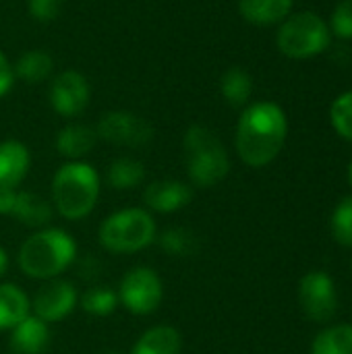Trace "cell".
I'll use <instances>...</instances> for the list:
<instances>
[{"label":"cell","instance_id":"cell-18","mask_svg":"<svg viewBox=\"0 0 352 354\" xmlns=\"http://www.w3.org/2000/svg\"><path fill=\"white\" fill-rule=\"evenodd\" d=\"M15 79H21L27 85L44 83L52 77L54 58L44 50H27L12 62Z\"/></svg>","mask_w":352,"mask_h":354},{"label":"cell","instance_id":"cell-4","mask_svg":"<svg viewBox=\"0 0 352 354\" xmlns=\"http://www.w3.org/2000/svg\"><path fill=\"white\" fill-rule=\"evenodd\" d=\"M100 197V176L91 164L66 162L52 178V201L66 220L89 216Z\"/></svg>","mask_w":352,"mask_h":354},{"label":"cell","instance_id":"cell-25","mask_svg":"<svg viewBox=\"0 0 352 354\" xmlns=\"http://www.w3.org/2000/svg\"><path fill=\"white\" fill-rule=\"evenodd\" d=\"M118 305V292L108 288V286H95L89 288L83 297H81V307L83 311H87L89 315L95 317H104L110 315Z\"/></svg>","mask_w":352,"mask_h":354},{"label":"cell","instance_id":"cell-24","mask_svg":"<svg viewBox=\"0 0 352 354\" xmlns=\"http://www.w3.org/2000/svg\"><path fill=\"white\" fill-rule=\"evenodd\" d=\"M158 243L168 255L174 257H191L199 249L197 236L187 228H168L160 234Z\"/></svg>","mask_w":352,"mask_h":354},{"label":"cell","instance_id":"cell-14","mask_svg":"<svg viewBox=\"0 0 352 354\" xmlns=\"http://www.w3.org/2000/svg\"><path fill=\"white\" fill-rule=\"evenodd\" d=\"M31 166L29 149L15 139L0 141V189H19Z\"/></svg>","mask_w":352,"mask_h":354},{"label":"cell","instance_id":"cell-31","mask_svg":"<svg viewBox=\"0 0 352 354\" xmlns=\"http://www.w3.org/2000/svg\"><path fill=\"white\" fill-rule=\"evenodd\" d=\"M6 270H8V255H6V251L0 247V278L6 274Z\"/></svg>","mask_w":352,"mask_h":354},{"label":"cell","instance_id":"cell-26","mask_svg":"<svg viewBox=\"0 0 352 354\" xmlns=\"http://www.w3.org/2000/svg\"><path fill=\"white\" fill-rule=\"evenodd\" d=\"M332 236L338 245L352 247V195L338 201L330 220Z\"/></svg>","mask_w":352,"mask_h":354},{"label":"cell","instance_id":"cell-7","mask_svg":"<svg viewBox=\"0 0 352 354\" xmlns=\"http://www.w3.org/2000/svg\"><path fill=\"white\" fill-rule=\"evenodd\" d=\"M164 299V286L160 276L149 268H135L124 274L118 301L124 305L127 311L135 315H149L154 313Z\"/></svg>","mask_w":352,"mask_h":354},{"label":"cell","instance_id":"cell-15","mask_svg":"<svg viewBox=\"0 0 352 354\" xmlns=\"http://www.w3.org/2000/svg\"><path fill=\"white\" fill-rule=\"evenodd\" d=\"M50 346L48 324L35 315L25 317L10 334V351L15 354H46Z\"/></svg>","mask_w":352,"mask_h":354},{"label":"cell","instance_id":"cell-6","mask_svg":"<svg viewBox=\"0 0 352 354\" xmlns=\"http://www.w3.org/2000/svg\"><path fill=\"white\" fill-rule=\"evenodd\" d=\"M156 241V222L141 207L120 209L108 216L100 228V243L110 253H135Z\"/></svg>","mask_w":352,"mask_h":354},{"label":"cell","instance_id":"cell-28","mask_svg":"<svg viewBox=\"0 0 352 354\" xmlns=\"http://www.w3.org/2000/svg\"><path fill=\"white\" fill-rule=\"evenodd\" d=\"M328 27L338 39H352V0H340L336 4Z\"/></svg>","mask_w":352,"mask_h":354},{"label":"cell","instance_id":"cell-8","mask_svg":"<svg viewBox=\"0 0 352 354\" xmlns=\"http://www.w3.org/2000/svg\"><path fill=\"white\" fill-rule=\"evenodd\" d=\"M299 303L303 313L315 324H328L338 311V292L330 274L315 270L301 278Z\"/></svg>","mask_w":352,"mask_h":354},{"label":"cell","instance_id":"cell-17","mask_svg":"<svg viewBox=\"0 0 352 354\" xmlns=\"http://www.w3.org/2000/svg\"><path fill=\"white\" fill-rule=\"evenodd\" d=\"M295 0H239L241 17L259 27L280 25L293 12Z\"/></svg>","mask_w":352,"mask_h":354},{"label":"cell","instance_id":"cell-22","mask_svg":"<svg viewBox=\"0 0 352 354\" xmlns=\"http://www.w3.org/2000/svg\"><path fill=\"white\" fill-rule=\"evenodd\" d=\"M311 354H352V326H330L311 344Z\"/></svg>","mask_w":352,"mask_h":354},{"label":"cell","instance_id":"cell-21","mask_svg":"<svg viewBox=\"0 0 352 354\" xmlns=\"http://www.w3.org/2000/svg\"><path fill=\"white\" fill-rule=\"evenodd\" d=\"M220 91H222V97L230 106L241 108L249 102V97L253 93V79L245 68L230 66L220 79Z\"/></svg>","mask_w":352,"mask_h":354},{"label":"cell","instance_id":"cell-13","mask_svg":"<svg viewBox=\"0 0 352 354\" xmlns=\"http://www.w3.org/2000/svg\"><path fill=\"white\" fill-rule=\"evenodd\" d=\"M191 199H193L191 187L180 180H156L143 193L145 205L160 214L178 212L185 205H189Z\"/></svg>","mask_w":352,"mask_h":354},{"label":"cell","instance_id":"cell-5","mask_svg":"<svg viewBox=\"0 0 352 354\" xmlns=\"http://www.w3.org/2000/svg\"><path fill=\"white\" fill-rule=\"evenodd\" d=\"M332 41L326 19L313 10L290 12L278 27V50L293 60H307L328 50Z\"/></svg>","mask_w":352,"mask_h":354},{"label":"cell","instance_id":"cell-20","mask_svg":"<svg viewBox=\"0 0 352 354\" xmlns=\"http://www.w3.org/2000/svg\"><path fill=\"white\" fill-rule=\"evenodd\" d=\"M31 303L15 284H0V330H12L29 317Z\"/></svg>","mask_w":352,"mask_h":354},{"label":"cell","instance_id":"cell-33","mask_svg":"<svg viewBox=\"0 0 352 354\" xmlns=\"http://www.w3.org/2000/svg\"><path fill=\"white\" fill-rule=\"evenodd\" d=\"M100 354H120V353H116V351H104V353H100Z\"/></svg>","mask_w":352,"mask_h":354},{"label":"cell","instance_id":"cell-27","mask_svg":"<svg viewBox=\"0 0 352 354\" xmlns=\"http://www.w3.org/2000/svg\"><path fill=\"white\" fill-rule=\"evenodd\" d=\"M330 122L334 131L352 143V89L340 93L330 106Z\"/></svg>","mask_w":352,"mask_h":354},{"label":"cell","instance_id":"cell-1","mask_svg":"<svg viewBox=\"0 0 352 354\" xmlns=\"http://www.w3.org/2000/svg\"><path fill=\"white\" fill-rule=\"evenodd\" d=\"M288 137V118L276 102H255L239 118L234 145L239 158L251 168L272 164Z\"/></svg>","mask_w":352,"mask_h":354},{"label":"cell","instance_id":"cell-23","mask_svg":"<svg viewBox=\"0 0 352 354\" xmlns=\"http://www.w3.org/2000/svg\"><path fill=\"white\" fill-rule=\"evenodd\" d=\"M145 178V168L139 160L133 158H118L108 168V183L114 189L127 191L141 185Z\"/></svg>","mask_w":352,"mask_h":354},{"label":"cell","instance_id":"cell-32","mask_svg":"<svg viewBox=\"0 0 352 354\" xmlns=\"http://www.w3.org/2000/svg\"><path fill=\"white\" fill-rule=\"evenodd\" d=\"M349 183H351V187H352V160H351V166H349Z\"/></svg>","mask_w":352,"mask_h":354},{"label":"cell","instance_id":"cell-16","mask_svg":"<svg viewBox=\"0 0 352 354\" xmlns=\"http://www.w3.org/2000/svg\"><path fill=\"white\" fill-rule=\"evenodd\" d=\"M98 143V133L89 124H66L56 135V151L68 162H77L87 156Z\"/></svg>","mask_w":352,"mask_h":354},{"label":"cell","instance_id":"cell-10","mask_svg":"<svg viewBox=\"0 0 352 354\" xmlns=\"http://www.w3.org/2000/svg\"><path fill=\"white\" fill-rule=\"evenodd\" d=\"M89 81L79 71H62L50 83V106L64 118L83 114V110L89 106Z\"/></svg>","mask_w":352,"mask_h":354},{"label":"cell","instance_id":"cell-3","mask_svg":"<svg viewBox=\"0 0 352 354\" xmlns=\"http://www.w3.org/2000/svg\"><path fill=\"white\" fill-rule=\"evenodd\" d=\"M185 168L195 187L210 189L226 178L230 172V160L220 137L203 127L191 124L183 137Z\"/></svg>","mask_w":352,"mask_h":354},{"label":"cell","instance_id":"cell-2","mask_svg":"<svg viewBox=\"0 0 352 354\" xmlns=\"http://www.w3.org/2000/svg\"><path fill=\"white\" fill-rule=\"evenodd\" d=\"M77 257V243L60 228H44L29 236L19 251V268L35 280L60 276Z\"/></svg>","mask_w":352,"mask_h":354},{"label":"cell","instance_id":"cell-29","mask_svg":"<svg viewBox=\"0 0 352 354\" xmlns=\"http://www.w3.org/2000/svg\"><path fill=\"white\" fill-rule=\"evenodd\" d=\"M62 0H29V15L39 23H50L60 15Z\"/></svg>","mask_w":352,"mask_h":354},{"label":"cell","instance_id":"cell-11","mask_svg":"<svg viewBox=\"0 0 352 354\" xmlns=\"http://www.w3.org/2000/svg\"><path fill=\"white\" fill-rule=\"evenodd\" d=\"M0 214L10 216L29 228H44L52 220V205L29 191L0 189Z\"/></svg>","mask_w":352,"mask_h":354},{"label":"cell","instance_id":"cell-34","mask_svg":"<svg viewBox=\"0 0 352 354\" xmlns=\"http://www.w3.org/2000/svg\"><path fill=\"white\" fill-rule=\"evenodd\" d=\"M351 268H352V259H351Z\"/></svg>","mask_w":352,"mask_h":354},{"label":"cell","instance_id":"cell-12","mask_svg":"<svg viewBox=\"0 0 352 354\" xmlns=\"http://www.w3.org/2000/svg\"><path fill=\"white\" fill-rule=\"evenodd\" d=\"M77 290L71 282L66 280H50L33 297V311L35 317H39L46 324H54L64 319L75 307H77Z\"/></svg>","mask_w":352,"mask_h":354},{"label":"cell","instance_id":"cell-30","mask_svg":"<svg viewBox=\"0 0 352 354\" xmlns=\"http://www.w3.org/2000/svg\"><path fill=\"white\" fill-rule=\"evenodd\" d=\"M15 71H12V64L8 62V58L0 52V100L12 89L15 85Z\"/></svg>","mask_w":352,"mask_h":354},{"label":"cell","instance_id":"cell-19","mask_svg":"<svg viewBox=\"0 0 352 354\" xmlns=\"http://www.w3.org/2000/svg\"><path fill=\"white\" fill-rule=\"evenodd\" d=\"M183 338L176 328L158 326L147 330L137 344L133 346L131 354H180Z\"/></svg>","mask_w":352,"mask_h":354},{"label":"cell","instance_id":"cell-9","mask_svg":"<svg viewBox=\"0 0 352 354\" xmlns=\"http://www.w3.org/2000/svg\"><path fill=\"white\" fill-rule=\"evenodd\" d=\"M98 139H104L106 143L120 145V147H143L154 139L151 124L127 110H112L106 112L98 127H95Z\"/></svg>","mask_w":352,"mask_h":354}]
</instances>
